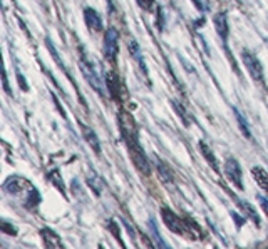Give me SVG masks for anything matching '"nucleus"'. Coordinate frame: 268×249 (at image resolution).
<instances>
[{"instance_id":"obj_11","label":"nucleus","mask_w":268,"mask_h":249,"mask_svg":"<svg viewBox=\"0 0 268 249\" xmlns=\"http://www.w3.org/2000/svg\"><path fill=\"white\" fill-rule=\"evenodd\" d=\"M81 129H82V134H84L86 142L91 146V149L94 151L98 156H101V142L98 139V136H96V132L92 131L91 127H87L86 124H81Z\"/></svg>"},{"instance_id":"obj_7","label":"nucleus","mask_w":268,"mask_h":249,"mask_svg":"<svg viewBox=\"0 0 268 249\" xmlns=\"http://www.w3.org/2000/svg\"><path fill=\"white\" fill-rule=\"evenodd\" d=\"M225 174H226V177H228L230 181L235 184V187L243 189L242 166L238 164L237 159H233V158L226 159V163H225Z\"/></svg>"},{"instance_id":"obj_6","label":"nucleus","mask_w":268,"mask_h":249,"mask_svg":"<svg viewBox=\"0 0 268 249\" xmlns=\"http://www.w3.org/2000/svg\"><path fill=\"white\" fill-rule=\"evenodd\" d=\"M242 61L245 64V67H247V71L250 72L252 79L255 82H263V67L257 55H253L252 52H248V50H243Z\"/></svg>"},{"instance_id":"obj_4","label":"nucleus","mask_w":268,"mask_h":249,"mask_svg":"<svg viewBox=\"0 0 268 249\" xmlns=\"http://www.w3.org/2000/svg\"><path fill=\"white\" fill-rule=\"evenodd\" d=\"M81 71H82V76L86 77V81L89 82L92 89L96 92H99L101 95H106V85H104L103 77L99 76L98 69H96V66L87 57H84L81 61Z\"/></svg>"},{"instance_id":"obj_9","label":"nucleus","mask_w":268,"mask_h":249,"mask_svg":"<svg viewBox=\"0 0 268 249\" xmlns=\"http://www.w3.org/2000/svg\"><path fill=\"white\" fill-rule=\"evenodd\" d=\"M84 20H86V25L89 27L91 30H94V32L103 30V18H101V15L94 10V8H91V7L84 8Z\"/></svg>"},{"instance_id":"obj_27","label":"nucleus","mask_w":268,"mask_h":249,"mask_svg":"<svg viewBox=\"0 0 268 249\" xmlns=\"http://www.w3.org/2000/svg\"><path fill=\"white\" fill-rule=\"evenodd\" d=\"M17 79H18V82H20L22 90H27V89H29V87H27V84H25V81H24V77H22L20 74H17Z\"/></svg>"},{"instance_id":"obj_13","label":"nucleus","mask_w":268,"mask_h":249,"mask_svg":"<svg viewBox=\"0 0 268 249\" xmlns=\"http://www.w3.org/2000/svg\"><path fill=\"white\" fill-rule=\"evenodd\" d=\"M252 174H253V177H255V181L258 182V186H260L268 194V172L267 170L263 167H260V166H253Z\"/></svg>"},{"instance_id":"obj_3","label":"nucleus","mask_w":268,"mask_h":249,"mask_svg":"<svg viewBox=\"0 0 268 249\" xmlns=\"http://www.w3.org/2000/svg\"><path fill=\"white\" fill-rule=\"evenodd\" d=\"M161 214H163V223L168 226L171 231L181 234V236H184V238L195 239V234H191V233H193V229H196V231H198V228H193V229L189 228L191 221L181 219L179 216H176L174 213H171L168 207H163V209H161Z\"/></svg>"},{"instance_id":"obj_8","label":"nucleus","mask_w":268,"mask_h":249,"mask_svg":"<svg viewBox=\"0 0 268 249\" xmlns=\"http://www.w3.org/2000/svg\"><path fill=\"white\" fill-rule=\"evenodd\" d=\"M213 24H215L216 32H218L220 39L223 40V44H226V42H228V30H230V27H228V17H226V13H225V12L216 13L215 18H213Z\"/></svg>"},{"instance_id":"obj_14","label":"nucleus","mask_w":268,"mask_h":249,"mask_svg":"<svg viewBox=\"0 0 268 249\" xmlns=\"http://www.w3.org/2000/svg\"><path fill=\"white\" fill-rule=\"evenodd\" d=\"M200 151H201V154L205 156V159L208 161V164H210V167L211 169H215L216 172H218V161H216V158H215V152L210 149V147H208V144L206 142H200Z\"/></svg>"},{"instance_id":"obj_17","label":"nucleus","mask_w":268,"mask_h":249,"mask_svg":"<svg viewBox=\"0 0 268 249\" xmlns=\"http://www.w3.org/2000/svg\"><path fill=\"white\" fill-rule=\"evenodd\" d=\"M171 105H173V107H174V110H176V114H178V117H179V119H181V121H183V124H184V126H186V127H189V126H191V117H189V116H188V112H186V109H184V107H183V105H181V104H179V102H178V100H171Z\"/></svg>"},{"instance_id":"obj_19","label":"nucleus","mask_w":268,"mask_h":249,"mask_svg":"<svg viewBox=\"0 0 268 249\" xmlns=\"http://www.w3.org/2000/svg\"><path fill=\"white\" fill-rule=\"evenodd\" d=\"M240 207L245 211V213L248 214V218H250L253 223L255 224H260V218H258V214H257V211L253 209L252 204H248V202H245V201H240Z\"/></svg>"},{"instance_id":"obj_18","label":"nucleus","mask_w":268,"mask_h":249,"mask_svg":"<svg viewBox=\"0 0 268 249\" xmlns=\"http://www.w3.org/2000/svg\"><path fill=\"white\" fill-rule=\"evenodd\" d=\"M129 52H131L133 57L137 61L139 67L142 69V72L147 74V67H146V64H144V59H142V55H141V52H139V47H137L136 42H129Z\"/></svg>"},{"instance_id":"obj_23","label":"nucleus","mask_w":268,"mask_h":249,"mask_svg":"<svg viewBox=\"0 0 268 249\" xmlns=\"http://www.w3.org/2000/svg\"><path fill=\"white\" fill-rule=\"evenodd\" d=\"M193 3H195L200 12H206L208 8H210L208 7V0H193Z\"/></svg>"},{"instance_id":"obj_21","label":"nucleus","mask_w":268,"mask_h":249,"mask_svg":"<svg viewBox=\"0 0 268 249\" xmlns=\"http://www.w3.org/2000/svg\"><path fill=\"white\" fill-rule=\"evenodd\" d=\"M0 229H2V233L8 234V236H17V228L12 224H8V221H5V219L0 221Z\"/></svg>"},{"instance_id":"obj_1","label":"nucleus","mask_w":268,"mask_h":249,"mask_svg":"<svg viewBox=\"0 0 268 249\" xmlns=\"http://www.w3.org/2000/svg\"><path fill=\"white\" fill-rule=\"evenodd\" d=\"M30 186L32 184L29 181H25V179H22V177H10L5 184H3V189H5L8 194H20L22 191L29 189ZM39 202H40V196H39V192H37V189L34 187L30 192H27L25 207L34 209L35 206H39Z\"/></svg>"},{"instance_id":"obj_24","label":"nucleus","mask_w":268,"mask_h":249,"mask_svg":"<svg viewBox=\"0 0 268 249\" xmlns=\"http://www.w3.org/2000/svg\"><path fill=\"white\" fill-rule=\"evenodd\" d=\"M258 201H260V206H262L263 213L268 216V199H265L263 196H258Z\"/></svg>"},{"instance_id":"obj_12","label":"nucleus","mask_w":268,"mask_h":249,"mask_svg":"<svg viewBox=\"0 0 268 249\" xmlns=\"http://www.w3.org/2000/svg\"><path fill=\"white\" fill-rule=\"evenodd\" d=\"M154 166H156V170H158L161 181H163L166 186H171V184L174 182V176H173V172L169 170L168 166H166L163 161H159V159H154Z\"/></svg>"},{"instance_id":"obj_5","label":"nucleus","mask_w":268,"mask_h":249,"mask_svg":"<svg viewBox=\"0 0 268 249\" xmlns=\"http://www.w3.org/2000/svg\"><path fill=\"white\" fill-rule=\"evenodd\" d=\"M119 52V34L116 29H108L104 34V57L108 61H116V55Z\"/></svg>"},{"instance_id":"obj_20","label":"nucleus","mask_w":268,"mask_h":249,"mask_svg":"<svg viewBox=\"0 0 268 249\" xmlns=\"http://www.w3.org/2000/svg\"><path fill=\"white\" fill-rule=\"evenodd\" d=\"M49 181L52 182V184H55V186L59 187V191H61L62 194H66V187H64V182L61 181V176H59L57 170H54V172L49 174Z\"/></svg>"},{"instance_id":"obj_10","label":"nucleus","mask_w":268,"mask_h":249,"mask_svg":"<svg viewBox=\"0 0 268 249\" xmlns=\"http://www.w3.org/2000/svg\"><path fill=\"white\" fill-rule=\"evenodd\" d=\"M39 233H40V238H42L45 248H59V249L64 248L61 238H59L54 231H50V229L44 228V229H40Z\"/></svg>"},{"instance_id":"obj_15","label":"nucleus","mask_w":268,"mask_h":249,"mask_svg":"<svg viewBox=\"0 0 268 249\" xmlns=\"http://www.w3.org/2000/svg\"><path fill=\"white\" fill-rule=\"evenodd\" d=\"M233 112H235V117H237V122H238V126H240V131H242V134L247 139H252V131H250V126H248V122H247V119H245V116L242 112H240L238 109H233Z\"/></svg>"},{"instance_id":"obj_25","label":"nucleus","mask_w":268,"mask_h":249,"mask_svg":"<svg viewBox=\"0 0 268 249\" xmlns=\"http://www.w3.org/2000/svg\"><path fill=\"white\" fill-rule=\"evenodd\" d=\"M3 90H5L8 95H12V90H10V85H8V81H7V74H5V72H3Z\"/></svg>"},{"instance_id":"obj_22","label":"nucleus","mask_w":268,"mask_h":249,"mask_svg":"<svg viewBox=\"0 0 268 249\" xmlns=\"http://www.w3.org/2000/svg\"><path fill=\"white\" fill-rule=\"evenodd\" d=\"M87 182H89V186H91L92 191L96 192V196H99L101 194V181H99V177L96 176V174H94V176L91 174L89 179H87Z\"/></svg>"},{"instance_id":"obj_2","label":"nucleus","mask_w":268,"mask_h":249,"mask_svg":"<svg viewBox=\"0 0 268 249\" xmlns=\"http://www.w3.org/2000/svg\"><path fill=\"white\" fill-rule=\"evenodd\" d=\"M124 137H126L129 156H131V161L134 163V166H136L137 170L144 174V176H149V174H151V164H149V161H147L144 151H142V147L139 146V142L136 141V137L131 136V134H128V132H124Z\"/></svg>"},{"instance_id":"obj_26","label":"nucleus","mask_w":268,"mask_h":249,"mask_svg":"<svg viewBox=\"0 0 268 249\" xmlns=\"http://www.w3.org/2000/svg\"><path fill=\"white\" fill-rule=\"evenodd\" d=\"M232 216L235 218V223H237V226H240V224H245V219L242 218V216H238L237 213H232Z\"/></svg>"},{"instance_id":"obj_16","label":"nucleus","mask_w":268,"mask_h":249,"mask_svg":"<svg viewBox=\"0 0 268 249\" xmlns=\"http://www.w3.org/2000/svg\"><path fill=\"white\" fill-rule=\"evenodd\" d=\"M147 226H149V231H151L152 239H154V243H156V248H169L168 244H166L164 239L161 238V234H159V231H158V226H156V221H154V219H149Z\"/></svg>"}]
</instances>
